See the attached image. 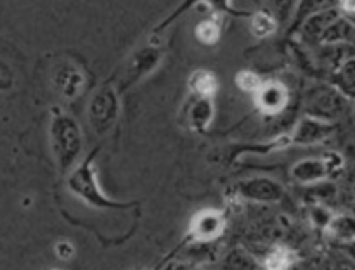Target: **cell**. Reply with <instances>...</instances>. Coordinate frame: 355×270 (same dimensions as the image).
Here are the masks:
<instances>
[{"label":"cell","instance_id":"44dd1931","mask_svg":"<svg viewBox=\"0 0 355 270\" xmlns=\"http://www.w3.org/2000/svg\"><path fill=\"white\" fill-rule=\"evenodd\" d=\"M16 83V75L7 62L0 61V92L10 90Z\"/></svg>","mask_w":355,"mask_h":270},{"label":"cell","instance_id":"5bb4252c","mask_svg":"<svg viewBox=\"0 0 355 270\" xmlns=\"http://www.w3.org/2000/svg\"><path fill=\"white\" fill-rule=\"evenodd\" d=\"M189 87L194 93H198V96L211 97L215 90H217L218 83L214 73L207 71V69H198V71H194L193 76H191Z\"/></svg>","mask_w":355,"mask_h":270},{"label":"cell","instance_id":"8992f818","mask_svg":"<svg viewBox=\"0 0 355 270\" xmlns=\"http://www.w3.org/2000/svg\"><path fill=\"white\" fill-rule=\"evenodd\" d=\"M239 197L255 203H277L284 197V187L277 180L267 177H255L236 186Z\"/></svg>","mask_w":355,"mask_h":270},{"label":"cell","instance_id":"4fadbf2b","mask_svg":"<svg viewBox=\"0 0 355 270\" xmlns=\"http://www.w3.org/2000/svg\"><path fill=\"white\" fill-rule=\"evenodd\" d=\"M354 37V26L350 21L347 19H333L324 30L321 31L322 42H328V44H333V42H342V40H352Z\"/></svg>","mask_w":355,"mask_h":270},{"label":"cell","instance_id":"d6986e66","mask_svg":"<svg viewBox=\"0 0 355 270\" xmlns=\"http://www.w3.org/2000/svg\"><path fill=\"white\" fill-rule=\"evenodd\" d=\"M290 251L286 248H281V246L274 248L267 258L266 267L267 269H286V267H290Z\"/></svg>","mask_w":355,"mask_h":270},{"label":"cell","instance_id":"9c48e42d","mask_svg":"<svg viewBox=\"0 0 355 270\" xmlns=\"http://www.w3.org/2000/svg\"><path fill=\"white\" fill-rule=\"evenodd\" d=\"M225 228L224 215L215 210L200 211L191 222V232L200 241H211L218 237Z\"/></svg>","mask_w":355,"mask_h":270},{"label":"cell","instance_id":"ffe728a7","mask_svg":"<svg viewBox=\"0 0 355 270\" xmlns=\"http://www.w3.org/2000/svg\"><path fill=\"white\" fill-rule=\"evenodd\" d=\"M297 0H270V14L276 17V21L288 19L290 12L293 10Z\"/></svg>","mask_w":355,"mask_h":270},{"label":"cell","instance_id":"e0dca14e","mask_svg":"<svg viewBox=\"0 0 355 270\" xmlns=\"http://www.w3.org/2000/svg\"><path fill=\"white\" fill-rule=\"evenodd\" d=\"M194 33H196L198 40L203 42V44L211 45L218 40V37H220V28H218L217 23H214V21H201L196 26V30H194Z\"/></svg>","mask_w":355,"mask_h":270},{"label":"cell","instance_id":"7c38bea8","mask_svg":"<svg viewBox=\"0 0 355 270\" xmlns=\"http://www.w3.org/2000/svg\"><path fill=\"white\" fill-rule=\"evenodd\" d=\"M321 96H319L314 102H311V107H309V109H311V113L315 114L319 120H328V118L333 116L335 111L340 109V102L333 90L324 89L321 90Z\"/></svg>","mask_w":355,"mask_h":270},{"label":"cell","instance_id":"2e32d148","mask_svg":"<svg viewBox=\"0 0 355 270\" xmlns=\"http://www.w3.org/2000/svg\"><path fill=\"white\" fill-rule=\"evenodd\" d=\"M329 232L343 242H352L355 237V224L352 217H336L328 222Z\"/></svg>","mask_w":355,"mask_h":270},{"label":"cell","instance_id":"9a60e30c","mask_svg":"<svg viewBox=\"0 0 355 270\" xmlns=\"http://www.w3.org/2000/svg\"><path fill=\"white\" fill-rule=\"evenodd\" d=\"M276 28H277V21L269 10H259V12L253 16L252 31L255 37H260V38L270 37V35L276 31Z\"/></svg>","mask_w":355,"mask_h":270},{"label":"cell","instance_id":"7a4b0ae2","mask_svg":"<svg viewBox=\"0 0 355 270\" xmlns=\"http://www.w3.org/2000/svg\"><path fill=\"white\" fill-rule=\"evenodd\" d=\"M96 154H97V149L94 152H90V154L80 163V165H75L71 170H69L68 180H66L68 189L71 190L76 197L85 201L89 206L103 208V210L128 208L130 204L116 203V201L110 199V197L101 190L99 182H97V177H96V168H94V159H96Z\"/></svg>","mask_w":355,"mask_h":270},{"label":"cell","instance_id":"3957f363","mask_svg":"<svg viewBox=\"0 0 355 270\" xmlns=\"http://www.w3.org/2000/svg\"><path fill=\"white\" fill-rule=\"evenodd\" d=\"M162 59L163 51L158 45L149 44L132 52L127 57V61L120 66L118 76L114 78V89H116V92L120 93V96L123 92H127L132 85H135V83L141 82L146 75L155 71V69L158 68L159 62H162Z\"/></svg>","mask_w":355,"mask_h":270},{"label":"cell","instance_id":"6da1fadb","mask_svg":"<svg viewBox=\"0 0 355 270\" xmlns=\"http://www.w3.org/2000/svg\"><path fill=\"white\" fill-rule=\"evenodd\" d=\"M49 141L59 172L68 173L82 154L83 137L78 121L66 113H55L49 127Z\"/></svg>","mask_w":355,"mask_h":270},{"label":"cell","instance_id":"277c9868","mask_svg":"<svg viewBox=\"0 0 355 270\" xmlns=\"http://www.w3.org/2000/svg\"><path fill=\"white\" fill-rule=\"evenodd\" d=\"M120 116V93L113 83H104L96 90L89 104V123L97 135H106Z\"/></svg>","mask_w":355,"mask_h":270},{"label":"cell","instance_id":"30bf717a","mask_svg":"<svg viewBox=\"0 0 355 270\" xmlns=\"http://www.w3.org/2000/svg\"><path fill=\"white\" fill-rule=\"evenodd\" d=\"M257 104L260 106V109L266 111V113H279L288 102V93L286 89L279 83H266V85H260V89L257 90Z\"/></svg>","mask_w":355,"mask_h":270},{"label":"cell","instance_id":"7402d4cb","mask_svg":"<svg viewBox=\"0 0 355 270\" xmlns=\"http://www.w3.org/2000/svg\"><path fill=\"white\" fill-rule=\"evenodd\" d=\"M340 75L343 76L342 90L343 92L349 93V96H352V90H354V61L352 59L342 66V71H340Z\"/></svg>","mask_w":355,"mask_h":270},{"label":"cell","instance_id":"ba28073f","mask_svg":"<svg viewBox=\"0 0 355 270\" xmlns=\"http://www.w3.org/2000/svg\"><path fill=\"white\" fill-rule=\"evenodd\" d=\"M333 130H335V125L328 123V121L319 120V118H304V120L298 123L297 130L293 132L291 142L300 145L318 144V142L329 137Z\"/></svg>","mask_w":355,"mask_h":270},{"label":"cell","instance_id":"52a82bcc","mask_svg":"<svg viewBox=\"0 0 355 270\" xmlns=\"http://www.w3.org/2000/svg\"><path fill=\"white\" fill-rule=\"evenodd\" d=\"M85 75L82 69L73 62H64L58 66V69L52 75V87L58 92L59 97L64 100H73L83 92L85 89Z\"/></svg>","mask_w":355,"mask_h":270},{"label":"cell","instance_id":"8fae6325","mask_svg":"<svg viewBox=\"0 0 355 270\" xmlns=\"http://www.w3.org/2000/svg\"><path fill=\"white\" fill-rule=\"evenodd\" d=\"M214 114L215 107L211 97L200 96V99H198L189 109L191 127L196 132H200V134H205V132L208 130V127L211 125V121H214Z\"/></svg>","mask_w":355,"mask_h":270},{"label":"cell","instance_id":"5b68a950","mask_svg":"<svg viewBox=\"0 0 355 270\" xmlns=\"http://www.w3.org/2000/svg\"><path fill=\"white\" fill-rule=\"evenodd\" d=\"M343 165V159L338 154H326L322 158H307L295 163L291 175L298 182H318L331 173L338 172Z\"/></svg>","mask_w":355,"mask_h":270},{"label":"cell","instance_id":"ac0fdd59","mask_svg":"<svg viewBox=\"0 0 355 270\" xmlns=\"http://www.w3.org/2000/svg\"><path fill=\"white\" fill-rule=\"evenodd\" d=\"M236 83H238V87L241 90L255 93L257 90L260 89V85H262V80H260V76L255 75L253 71H239L238 75H236Z\"/></svg>","mask_w":355,"mask_h":270},{"label":"cell","instance_id":"603a6c76","mask_svg":"<svg viewBox=\"0 0 355 270\" xmlns=\"http://www.w3.org/2000/svg\"><path fill=\"white\" fill-rule=\"evenodd\" d=\"M54 251H55V255H58V258L69 260L73 255H75V246H73L69 241H59V242H55Z\"/></svg>","mask_w":355,"mask_h":270}]
</instances>
